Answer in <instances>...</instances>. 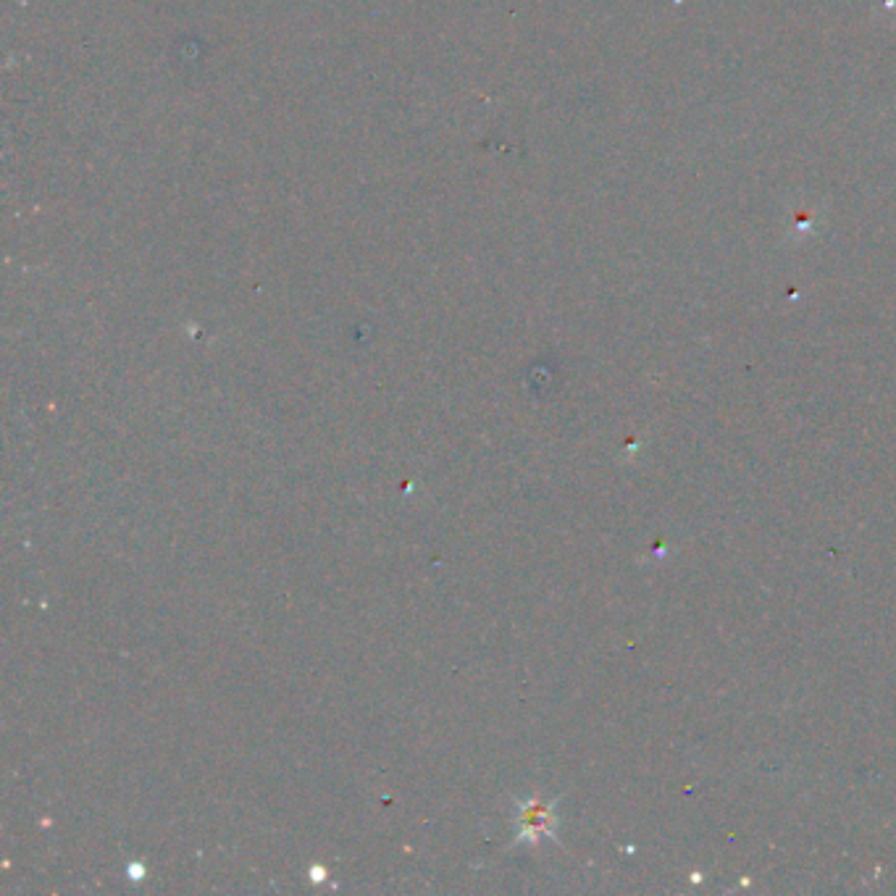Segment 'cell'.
<instances>
[{"label": "cell", "instance_id": "cell-1", "mask_svg": "<svg viewBox=\"0 0 896 896\" xmlns=\"http://www.w3.org/2000/svg\"><path fill=\"white\" fill-rule=\"evenodd\" d=\"M552 831V807L544 802H518V841H534Z\"/></svg>", "mask_w": 896, "mask_h": 896}]
</instances>
